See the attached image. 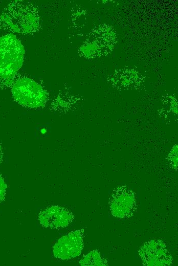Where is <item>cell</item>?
Segmentation results:
<instances>
[{
    "instance_id": "obj_11",
    "label": "cell",
    "mask_w": 178,
    "mask_h": 266,
    "mask_svg": "<svg viewBox=\"0 0 178 266\" xmlns=\"http://www.w3.org/2000/svg\"><path fill=\"white\" fill-rule=\"evenodd\" d=\"M3 160V151L2 144L0 142V164L2 163Z\"/></svg>"
},
{
    "instance_id": "obj_5",
    "label": "cell",
    "mask_w": 178,
    "mask_h": 266,
    "mask_svg": "<svg viewBox=\"0 0 178 266\" xmlns=\"http://www.w3.org/2000/svg\"><path fill=\"white\" fill-rule=\"evenodd\" d=\"M139 255L145 266H170L173 264L172 257L161 239L145 242L139 250Z\"/></svg>"
},
{
    "instance_id": "obj_7",
    "label": "cell",
    "mask_w": 178,
    "mask_h": 266,
    "mask_svg": "<svg viewBox=\"0 0 178 266\" xmlns=\"http://www.w3.org/2000/svg\"><path fill=\"white\" fill-rule=\"evenodd\" d=\"M73 219L74 215L71 211L59 206H52L43 209L38 215L41 226L54 229L66 227Z\"/></svg>"
},
{
    "instance_id": "obj_8",
    "label": "cell",
    "mask_w": 178,
    "mask_h": 266,
    "mask_svg": "<svg viewBox=\"0 0 178 266\" xmlns=\"http://www.w3.org/2000/svg\"><path fill=\"white\" fill-rule=\"evenodd\" d=\"M82 266H107L108 263L97 250H94L85 255L79 262Z\"/></svg>"
},
{
    "instance_id": "obj_3",
    "label": "cell",
    "mask_w": 178,
    "mask_h": 266,
    "mask_svg": "<svg viewBox=\"0 0 178 266\" xmlns=\"http://www.w3.org/2000/svg\"><path fill=\"white\" fill-rule=\"evenodd\" d=\"M12 94L14 100L29 108L43 106L48 100L47 91L38 83L26 77L16 80L12 85Z\"/></svg>"
},
{
    "instance_id": "obj_4",
    "label": "cell",
    "mask_w": 178,
    "mask_h": 266,
    "mask_svg": "<svg viewBox=\"0 0 178 266\" xmlns=\"http://www.w3.org/2000/svg\"><path fill=\"white\" fill-rule=\"evenodd\" d=\"M109 205L114 216L121 219L129 218L136 210L135 194L125 185L118 186L112 193Z\"/></svg>"
},
{
    "instance_id": "obj_1",
    "label": "cell",
    "mask_w": 178,
    "mask_h": 266,
    "mask_svg": "<svg viewBox=\"0 0 178 266\" xmlns=\"http://www.w3.org/2000/svg\"><path fill=\"white\" fill-rule=\"evenodd\" d=\"M40 27L38 10L30 2L12 1L0 15V30L9 34H32Z\"/></svg>"
},
{
    "instance_id": "obj_6",
    "label": "cell",
    "mask_w": 178,
    "mask_h": 266,
    "mask_svg": "<svg viewBox=\"0 0 178 266\" xmlns=\"http://www.w3.org/2000/svg\"><path fill=\"white\" fill-rule=\"evenodd\" d=\"M83 231L77 230L60 237L53 247L54 257L69 260L79 256L84 247Z\"/></svg>"
},
{
    "instance_id": "obj_10",
    "label": "cell",
    "mask_w": 178,
    "mask_h": 266,
    "mask_svg": "<svg viewBox=\"0 0 178 266\" xmlns=\"http://www.w3.org/2000/svg\"><path fill=\"white\" fill-rule=\"evenodd\" d=\"M6 189L7 185L3 178L0 174V203L5 199Z\"/></svg>"
},
{
    "instance_id": "obj_2",
    "label": "cell",
    "mask_w": 178,
    "mask_h": 266,
    "mask_svg": "<svg viewBox=\"0 0 178 266\" xmlns=\"http://www.w3.org/2000/svg\"><path fill=\"white\" fill-rule=\"evenodd\" d=\"M25 49L19 39L13 34L0 38V78L11 79L21 67Z\"/></svg>"
},
{
    "instance_id": "obj_9",
    "label": "cell",
    "mask_w": 178,
    "mask_h": 266,
    "mask_svg": "<svg viewBox=\"0 0 178 266\" xmlns=\"http://www.w3.org/2000/svg\"><path fill=\"white\" fill-rule=\"evenodd\" d=\"M177 145H174L167 157L170 166L176 170H177Z\"/></svg>"
}]
</instances>
